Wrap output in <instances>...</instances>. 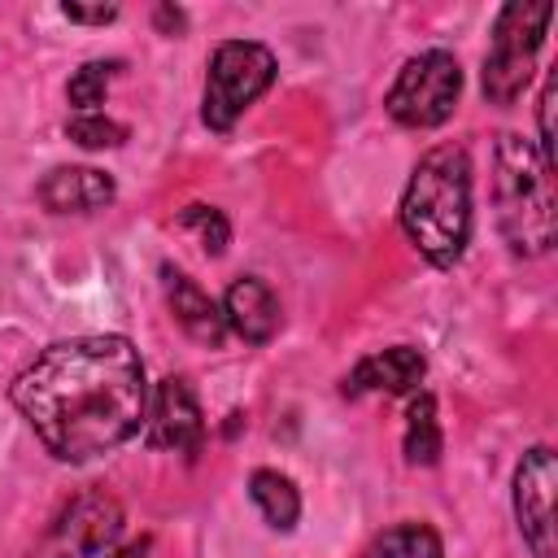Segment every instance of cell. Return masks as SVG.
<instances>
[{
  "label": "cell",
  "instance_id": "obj_1",
  "mask_svg": "<svg viewBox=\"0 0 558 558\" xmlns=\"http://www.w3.org/2000/svg\"><path fill=\"white\" fill-rule=\"evenodd\" d=\"M13 405L52 458L92 462L140 432L144 362L126 336L61 340L13 379Z\"/></svg>",
  "mask_w": 558,
  "mask_h": 558
},
{
  "label": "cell",
  "instance_id": "obj_2",
  "mask_svg": "<svg viewBox=\"0 0 558 558\" xmlns=\"http://www.w3.org/2000/svg\"><path fill=\"white\" fill-rule=\"evenodd\" d=\"M401 227L432 266H453L471 240V157L458 144H440L418 157L405 196Z\"/></svg>",
  "mask_w": 558,
  "mask_h": 558
},
{
  "label": "cell",
  "instance_id": "obj_3",
  "mask_svg": "<svg viewBox=\"0 0 558 558\" xmlns=\"http://www.w3.org/2000/svg\"><path fill=\"white\" fill-rule=\"evenodd\" d=\"M554 170L541 161V153L506 131L493 153V205L497 227L519 257H541L554 244Z\"/></svg>",
  "mask_w": 558,
  "mask_h": 558
},
{
  "label": "cell",
  "instance_id": "obj_4",
  "mask_svg": "<svg viewBox=\"0 0 558 558\" xmlns=\"http://www.w3.org/2000/svg\"><path fill=\"white\" fill-rule=\"evenodd\" d=\"M554 17L549 0H510L493 22V44L484 57V96L488 105H514L532 78L545 26Z\"/></svg>",
  "mask_w": 558,
  "mask_h": 558
},
{
  "label": "cell",
  "instance_id": "obj_5",
  "mask_svg": "<svg viewBox=\"0 0 558 558\" xmlns=\"http://www.w3.org/2000/svg\"><path fill=\"white\" fill-rule=\"evenodd\" d=\"M275 83V52L253 39H227L209 57L201 118L214 131H231L235 118Z\"/></svg>",
  "mask_w": 558,
  "mask_h": 558
},
{
  "label": "cell",
  "instance_id": "obj_6",
  "mask_svg": "<svg viewBox=\"0 0 558 558\" xmlns=\"http://www.w3.org/2000/svg\"><path fill=\"white\" fill-rule=\"evenodd\" d=\"M458 92H462L458 57L445 48H432V52H418L401 65L384 105H388L392 122H401V126H440L453 113Z\"/></svg>",
  "mask_w": 558,
  "mask_h": 558
},
{
  "label": "cell",
  "instance_id": "obj_7",
  "mask_svg": "<svg viewBox=\"0 0 558 558\" xmlns=\"http://www.w3.org/2000/svg\"><path fill=\"white\" fill-rule=\"evenodd\" d=\"M554 493H558V466L545 445L527 449L514 471V519L523 532V545L532 558H554Z\"/></svg>",
  "mask_w": 558,
  "mask_h": 558
},
{
  "label": "cell",
  "instance_id": "obj_8",
  "mask_svg": "<svg viewBox=\"0 0 558 558\" xmlns=\"http://www.w3.org/2000/svg\"><path fill=\"white\" fill-rule=\"evenodd\" d=\"M201 440H205V418H201V401L192 384L183 375L161 379L153 392V410H148V445L192 458L201 453Z\"/></svg>",
  "mask_w": 558,
  "mask_h": 558
},
{
  "label": "cell",
  "instance_id": "obj_9",
  "mask_svg": "<svg viewBox=\"0 0 558 558\" xmlns=\"http://www.w3.org/2000/svg\"><path fill=\"white\" fill-rule=\"evenodd\" d=\"M423 353L410 344H392L379 349L371 357H362L349 375H344V397H366V392H384V397H405L423 384Z\"/></svg>",
  "mask_w": 558,
  "mask_h": 558
},
{
  "label": "cell",
  "instance_id": "obj_10",
  "mask_svg": "<svg viewBox=\"0 0 558 558\" xmlns=\"http://www.w3.org/2000/svg\"><path fill=\"white\" fill-rule=\"evenodd\" d=\"M118 527H122L118 501L92 493V497H78V501L65 510V519L57 523V545H61L70 558H92V554H100V549L118 536Z\"/></svg>",
  "mask_w": 558,
  "mask_h": 558
},
{
  "label": "cell",
  "instance_id": "obj_11",
  "mask_svg": "<svg viewBox=\"0 0 558 558\" xmlns=\"http://www.w3.org/2000/svg\"><path fill=\"white\" fill-rule=\"evenodd\" d=\"M118 196L113 179L92 166H57L39 183V201L52 214H96Z\"/></svg>",
  "mask_w": 558,
  "mask_h": 558
},
{
  "label": "cell",
  "instance_id": "obj_12",
  "mask_svg": "<svg viewBox=\"0 0 558 558\" xmlns=\"http://www.w3.org/2000/svg\"><path fill=\"white\" fill-rule=\"evenodd\" d=\"M161 279H166V305H170L174 323H179L192 340L218 349L222 336H227V323H222V310L214 305V296H209L192 275H183V270H174V266H161Z\"/></svg>",
  "mask_w": 558,
  "mask_h": 558
},
{
  "label": "cell",
  "instance_id": "obj_13",
  "mask_svg": "<svg viewBox=\"0 0 558 558\" xmlns=\"http://www.w3.org/2000/svg\"><path fill=\"white\" fill-rule=\"evenodd\" d=\"M222 323H227L240 340L266 344V340L279 331V301H275V292H270L257 275H244V279H235V283L227 288V296H222Z\"/></svg>",
  "mask_w": 558,
  "mask_h": 558
},
{
  "label": "cell",
  "instance_id": "obj_14",
  "mask_svg": "<svg viewBox=\"0 0 558 558\" xmlns=\"http://www.w3.org/2000/svg\"><path fill=\"white\" fill-rule=\"evenodd\" d=\"M248 497H253V506L266 514V523L275 532H292L296 527V519H301V493H296V484L288 475H279V471H253Z\"/></svg>",
  "mask_w": 558,
  "mask_h": 558
},
{
  "label": "cell",
  "instance_id": "obj_15",
  "mask_svg": "<svg viewBox=\"0 0 558 558\" xmlns=\"http://www.w3.org/2000/svg\"><path fill=\"white\" fill-rule=\"evenodd\" d=\"M445 449L440 423H436V397L432 392H414L410 410H405V462L414 466H436Z\"/></svg>",
  "mask_w": 558,
  "mask_h": 558
},
{
  "label": "cell",
  "instance_id": "obj_16",
  "mask_svg": "<svg viewBox=\"0 0 558 558\" xmlns=\"http://www.w3.org/2000/svg\"><path fill=\"white\" fill-rule=\"evenodd\" d=\"M366 558H445V549L427 523H397L371 545Z\"/></svg>",
  "mask_w": 558,
  "mask_h": 558
},
{
  "label": "cell",
  "instance_id": "obj_17",
  "mask_svg": "<svg viewBox=\"0 0 558 558\" xmlns=\"http://www.w3.org/2000/svg\"><path fill=\"white\" fill-rule=\"evenodd\" d=\"M118 74V61H87L74 70V78L65 83V96L78 113H96V105H105V92H109V78Z\"/></svg>",
  "mask_w": 558,
  "mask_h": 558
},
{
  "label": "cell",
  "instance_id": "obj_18",
  "mask_svg": "<svg viewBox=\"0 0 558 558\" xmlns=\"http://www.w3.org/2000/svg\"><path fill=\"white\" fill-rule=\"evenodd\" d=\"M65 135L83 148H118L126 140V126L105 118V113H78V118L65 122Z\"/></svg>",
  "mask_w": 558,
  "mask_h": 558
},
{
  "label": "cell",
  "instance_id": "obj_19",
  "mask_svg": "<svg viewBox=\"0 0 558 558\" xmlns=\"http://www.w3.org/2000/svg\"><path fill=\"white\" fill-rule=\"evenodd\" d=\"M179 222L183 227H196L201 231V240H205V253H222L227 248V240H231V227H227V218H222V209H214V205H187L183 214H179Z\"/></svg>",
  "mask_w": 558,
  "mask_h": 558
},
{
  "label": "cell",
  "instance_id": "obj_20",
  "mask_svg": "<svg viewBox=\"0 0 558 558\" xmlns=\"http://www.w3.org/2000/svg\"><path fill=\"white\" fill-rule=\"evenodd\" d=\"M541 161L554 170V74L545 78V87H541Z\"/></svg>",
  "mask_w": 558,
  "mask_h": 558
},
{
  "label": "cell",
  "instance_id": "obj_21",
  "mask_svg": "<svg viewBox=\"0 0 558 558\" xmlns=\"http://www.w3.org/2000/svg\"><path fill=\"white\" fill-rule=\"evenodd\" d=\"M61 13L70 17V22H92V26H100V22H113L118 17V4H61Z\"/></svg>",
  "mask_w": 558,
  "mask_h": 558
},
{
  "label": "cell",
  "instance_id": "obj_22",
  "mask_svg": "<svg viewBox=\"0 0 558 558\" xmlns=\"http://www.w3.org/2000/svg\"><path fill=\"white\" fill-rule=\"evenodd\" d=\"M148 545H153V541H131V545H122V549H113L109 558H148Z\"/></svg>",
  "mask_w": 558,
  "mask_h": 558
}]
</instances>
